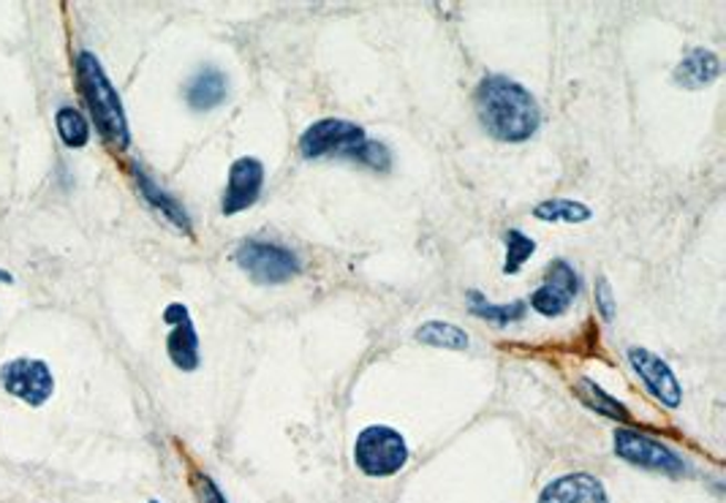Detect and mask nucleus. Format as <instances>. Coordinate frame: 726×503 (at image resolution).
<instances>
[{
    "label": "nucleus",
    "mask_w": 726,
    "mask_h": 503,
    "mask_svg": "<svg viewBox=\"0 0 726 503\" xmlns=\"http://www.w3.org/2000/svg\"><path fill=\"white\" fill-rule=\"evenodd\" d=\"M477 115L498 142H525L542 123L536 99L509 76H484L477 88Z\"/></svg>",
    "instance_id": "1"
},
{
    "label": "nucleus",
    "mask_w": 726,
    "mask_h": 503,
    "mask_svg": "<svg viewBox=\"0 0 726 503\" xmlns=\"http://www.w3.org/2000/svg\"><path fill=\"white\" fill-rule=\"evenodd\" d=\"M76 76H80V90L85 95L90 117H93L101 140L115 150L129 147L131 131L129 120H125V110L120 104L115 85L106 76L104 65L99 63L93 52H80V58H76Z\"/></svg>",
    "instance_id": "2"
},
{
    "label": "nucleus",
    "mask_w": 726,
    "mask_h": 503,
    "mask_svg": "<svg viewBox=\"0 0 726 503\" xmlns=\"http://www.w3.org/2000/svg\"><path fill=\"white\" fill-rule=\"evenodd\" d=\"M354 463L368 476H392L408 463V444L398 430L370 424L354 444Z\"/></svg>",
    "instance_id": "3"
},
{
    "label": "nucleus",
    "mask_w": 726,
    "mask_h": 503,
    "mask_svg": "<svg viewBox=\"0 0 726 503\" xmlns=\"http://www.w3.org/2000/svg\"><path fill=\"white\" fill-rule=\"evenodd\" d=\"M0 387L30 409H41L55 392V376L44 359L17 357L0 365Z\"/></svg>",
    "instance_id": "4"
},
{
    "label": "nucleus",
    "mask_w": 726,
    "mask_h": 503,
    "mask_svg": "<svg viewBox=\"0 0 726 503\" xmlns=\"http://www.w3.org/2000/svg\"><path fill=\"white\" fill-rule=\"evenodd\" d=\"M237 265L256 280V284L275 286L286 284L294 275H299L297 254H292L289 248H280V245L262 243V239H250V243H243L237 248Z\"/></svg>",
    "instance_id": "5"
},
{
    "label": "nucleus",
    "mask_w": 726,
    "mask_h": 503,
    "mask_svg": "<svg viewBox=\"0 0 726 503\" xmlns=\"http://www.w3.org/2000/svg\"><path fill=\"white\" fill-rule=\"evenodd\" d=\"M615 454L626 463L640 465V469L656 471V474L681 476L686 474V460L677 452H672L667 444L647 439V435L634 433V430H615Z\"/></svg>",
    "instance_id": "6"
},
{
    "label": "nucleus",
    "mask_w": 726,
    "mask_h": 503,
    "mask_svg": "<svg viewBox=\"0 0 726 503\" xmlns=\"http://www.w3.org/2000/svg\"><path fill=\"white\" fill-rule=\"evenodd\" d=\"M365 142V131L349 120H319L310 125L299 140V150L305 158H324V155H344L351 158V153Z\"/></svg>",
    "instance_id": "7"
},
{
    "label": "nucleus",
    "mask_w": 726,
    "mask_h": 503,
    "mask_svg": "<svg viewBox=\"0 0 726 503\" xmlns=\"http://www.w3.org/2000/svg\"><path fill=\"white\" fill-rule=\"evenodd\" d=\"M577 291H580V278L577 273H574V267L569 265V261L558 259L548 267L544 284L531 295V308L536 310V314L555 319V316L566 314L569 305H572L574 297H577Z\"/></svg>",
    "instance_id": "8"
},
{
    "label": "nucleus",
    "mask_w": 726,
    "mask_h": 503,
    "mask_svg": "<svg viewBox=\"0 0 726 503\" xmlns=\"http://www.w3.org/2000/svg\"><path fill=\"white\" fill-rule=\"evenodd\" d=\"M628 362H632L634 373L640 376V381L645 384L647 392L658 400L667 409H677L683 400L681 384H677L675 373L662 357H656L647 349H632L628 351Z\"/></svg>",
    "instance_id": "9"
},
{
    "label": "nucleus",
    "mask_w": 726,
    "mask_h": 503,
    "mask_svg": "<svg viewBox=\"0 0 726 503\" xmlns=\"http://www.w3.org/2000/svg\"><path fill=\"white\" fill-rule=\"evenodd\" d=\"M164 321L172 327L170 338H166V351H170V359L175 362V368L185 370V373L200 368V335H196L188 308L180 302H172L170 308L164 310Z\"/></svg>",
    "instance_id": "10"
},
{
    "label": "nucleus",
    "mask_w": 726,
    "mask_h": 503,
    "mask_svg": "<svg viewBox=\"0 0 726 503\" xmlns=\"http://www.w3.org/2000/svg\"><path fill=\"white\" fill-rule=\"evenodd\" d=\"M264 166L259 158H239L229 170V185L224 194V215H237L256 205L262 194Z\"/></svg>",
    "instance_id": "11"
},
{
    "label": "nucleus",
    "mask_w": 726,
    "mask_h": 503,
    "mask_svg": "<svg viewBox=\"0 0 726 503\" xmlns=\"http://www.w3.org/2000/svg\"><path fill=\"white\" fill-rule=\"evenodd\" d=\"M539 503H610L607 490L591 474H566L544 487Z\"/></svg>",
    "instance_id": "12"
},
{
    "label": "nucleus",
    "mask_w": 726,
    "mask_h": 503,
    "mask_svg": "<svg viewBox=\"0 0 726 503\" xmlns=\"http://www.w3.org/2000/svg\"><path fill=\"white\" fill-rule=\"evenodd\" d=\"M718 71H722V63H718L716 52L692 50L686 58L681 60V63H677L672 80H675L681 88L699 90V88L713 85V82H716V76H718Z\"/></svg>",
    "instance_id": "13"
},
{
    "label": "nucleus",
    "mask_w": 726,
    "mask_h": 503,
    "mask_svg": "<svg viewBox=\"0 0 726 503\" xmlns=\"http://www.w3.org/2000/svg\"><path fill=\"white\" fill-rule=\"evenodd\" d=\"M134 179H136V188H140L142 196H145V202L150 207L159 209V213L164 215L170 224H175L177 229L191 232V218H188V213L183 209V205H180L175 196L166 194V191L161 188L153 177H147L145 172L140 170V164H134Z\"/></svg>",
    "instance_id": "14"
},
{
    "label": "nucleus",
    "mask_w": 726,
    "mask_h": 503,
    "mask_svg": "<svg viewBox=\"0 0 726 503\" xmlns=\"http://www.w3.org/2000/svg\"><path fill=\"white\" fill-rule=\"evenodd\" d=\"M226 76L218 69H204L185 88V101L194 112H209L226 101Z\"/></svg>",
    "instance_id": "15"
},
{
    "label": "nucleus",
    "mask_w": 726,
    "mask_h": 503,
    "mask_svg": "<svg viewBox=\"0 0 726 503\" xmlns=\"http://www.w3.org/2000/svg\"><path fill=\"white\" fill-rule=\"evenodd\" d=\"M55 129H58L60 142H63L65 147L80 150L88 145L90 123H88V117L76 110V106H60V110L55 112Z\"/></svg>",
    "instance_id": "16"
},
{
    "label": "nucleus",
    "mask_w": 726,
    "mask_h": 503,
    "mask_svg": "<svg viewBox=\"0 0 726 503\" xmlns=\"http://www.w3.org/2000/svg\"><path fill=\"white\" fill-rule=\"evenodd\" d=\"M577 398L587 406V409L599 411V414L617 419V422H628V411L623 409L621 400L610 398V394L604 392L599 384H593V381H587V379L577 381Z\"/></svg>",
    "instance_id": "17"
},
{
    "label": "nucleus",
    "mask_w": 726,
    "mask_h": 503,
    "mask_svg": "<svg viewBox=\"0 0 726 503\" xmlns=\"http://www.w3.org/2000/svg\"><path fill=\"white\" fill-rule=\"evenodd\" d=\"M417 340L419 343L438 346V349H454V351L468 349V335L463 329L454 325H443V321H428V325L419 327Z\"/></svg>",
    "instance_id": "18"
},
{
    "label": "nucleus",
    "mask_w": 726,
    "mask_h": 503,
    "mask_svg": "<svg viewBox=\"0 0 726 503\" xmlns=\"http://www.w3.org/2000/svg\"><path fill=\"white\" fill-rule=\"evenodd\" d=\"M539 220H566V224H582V220L591 218V209L580 202H569V199H552V202H542L536 209H533Z\"/></svg>",
    "instance_id": "19"
},
{
    "label": "nucleus",
    "mask_w": 726,
    "mask_h": 503,
    "mask_svg": "<svg viewBox=\"0 0 726 503\" xmlns=\"http://www.w3.org/2000/svg\"><path fill=\"white\" fill-rule=\"evenodd\" d=\"M471 310L473 316H482V319L498 321V325H509V321H518L525 316V302H512V305H490L484 302V297L479 291H471Z\"/></svg>",
    "instance_id": "20"
},
{
    "label": "nucleus",
    "mask_w": 726,
    "mask_h": 503,
    "mask_svg": "<svg viewBox=\"0 0 726 503\" xmlns=\"http://www.w3.org/2000/svg\"><path fill=\"white\" fill-rule=\"evenodd\" d=\"M533 250H536V243H533L531 237H525L523 232H518V229H509L507 232V265H503V273L507 275L520 273V267L531 259Z\"/></svg>",
    "instance_id": "21"
},
{
    "label": "nucleus",
    "mask_w": 726,
    "mask_h": 503,
    "mask_svg": "<svg viewBox=\"0 0 726 503\" xmlns=\"http://www.w3.org/2000/svg\"><path fill=\"white\" fill-rule=\"evenodd\" d=\"M351 161H359V164L370 166V170H387L389 166V150L381 145V142H368L365 140L362 145L351 153Z\"/></svg>",
    "instance_id": "22"
},
{
    "label": "nucleus",
    "mask_w": 726,
    "mask_h": 503,
    "mask_svg": "<svg viewBox=\"0 0 726 503\" xmlns=\"http://www.w3.org/2000/svg\"><path fill=\"white\" fill-rule=\"evenodd\" d=\"M599 308H602V316L604 319H612V314H615V305H612V291H610V284L607 278H599Z\"/></svg>",
    "instance_id": "23"
},
{
    "label": "nucleus",
    "mask_w": 726,
    "mask_h": 503,
    "mask_svg": "<svg viewBox=\"0 0 726 503\" xmlns=\"http://www.w3.org/2000/svg\"><path fill=\"white\" fill-rule=\"evenodd\" d=\"M200 501L202 503H226L224 495L218 493V487H215L207 476H200Z\"/></svg>",
    "instance_id": "24"
},
{
    "label": "nucleus",
    "mask_w": 726,
    "mask_h": 503,
    "mask_svg": "<svg viewBox=\"0 0 726 503\" xmlns=\"http://www.w3.org/2000/svg\"><path fill=\"white\" fill-rule=\"evenodd\" d=\"M0 284H14V275L9 269H0Z\"/></svg>",
    "instance_id": "25"
},
{
    "label": "nucleus",
    "mask_w": 726,
    "mask_h": 503,
    "mask_svg": "<svg viewBox=\"0 0 726 503\" xmlns=\"http://www.w3.org/2000/svg\"><path fill=\"white\" fill-rule=\"evenodd\" d=\"M150 503H159V501H150Z\"/></svg>",
    "instance_id": "26"
}]
</instances>
